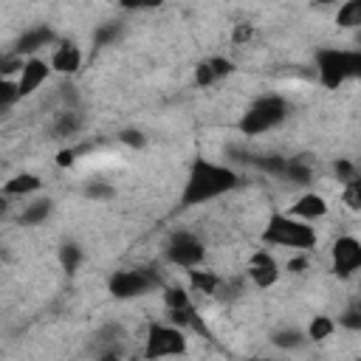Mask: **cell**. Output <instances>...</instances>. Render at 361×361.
<instances>
[{
    "label": "cell",
    "mask_w": 361,
    "mask_h": 361,
    "mask_svg": "<svg viewBox=\"0 0 361 361\" xmlns=\"http://www.w3.org/2000/svg\"><path fill=\"white\" fill-rule=\"evenodd\" d=\"M231 71H234V62L231 59H226V56H209V59L197 62V68H195V85L197 87H212V85L223 82Z\"/></svg>",
    "instance_id": "9a60e30c"
},
{
    "label": "cell",
    "mask_w": 361,
    "mask_h": 361,
    "mask_svg": "<svg viewBox=\"0 0 361 361\" xmlns=\"http://www.w3.org/2000/svg\"><path fill=\"white\" fill-rule=\"evenodd\" d=\"M288 116H290L288 99L279 96V93H268V96L254 99V102L245 107V113L240 116L237 127H240L243 135L257 138V135H265V133L276 130L279 124H285Z\"/></svg>",
    "instance_id": "277c9868"
},
{
    "label": "cell",
    "mask_w": 361,
    "mask_h": 361,
    "mask_svg": "<svg viewBox=\"0 0 361 361\" xmlns=\"http://www.w3.org/2000/svg\"><path fill=\"white\" fill-rule=\"evenodd\" d=\"M327 259H330V271L338 279H353L361 274V237L347 231L333 237L330 248H327Z\"/></svg>",
    "instance_id": "ba28073f"
},
{
    "label": "cell",
    "mask_w": 361,
    "mask_h": 361,
    "mask_svg": "<svg viewBox=\"0 0 361 361\" xmlns=\"http://www.w3.org/2000/svg\"><path fill=\"white\" fill-rule=\"evenodd\" d=\"M307 268H310V254H290L288 262H285L288 274H305Z\"/></svg>",
    "instance_id": "cb8c5ba5"
},
{
    "label": "cell",
    "mask_w": 361,
    "mask_h": 361,
    "mask_svg": "<svg viewBox=\"0 0 361 361\" xmlns=\"http://www.w3.org/2000/svg\"><path fill=\"white\" fill-rule=\"evenodd\" d=\"M336 333H338V319H333L330 313H313L305 324L307 344H327Z\"/></svg>",
    "instance_id": "e0dca14e"
},
{
    "label": "cell",
    "mask_w": 361,
    "mask_h": 361,
    "mask_svg": "<svg viewBox=\"0 0 361 361\" xmlns=\"http://www.w3.org/2000/svg\"><path fill=\"white\" fill-rule=\"evenodd\" d=\"M330 197L324 195V192H319V189H305V192H299L296 197H290V203L282 209L285 214H290V217H296V220H302V223H310V226H316V223H322V220H327L330 217Z\"/></svg>",
    "instance_id": "30bf717a"
},
{
    "label": "cell",
    "mask_w": 361,
    "mask_h": 361,
    "mask_svg": "<svg viewBox=\"0 0 361 361\" xmlns=\"http://www.w3.org/2000/svg\"><path fill=\"white\" fill-rule=\"evenodd\" d=\"M338 200H341V206L347 212L361 214V175H355L353 180H347V183L338 186Z\"/></svg>",
    "instance_id": "44dd1931"
},
{
    "label": "cell",
    "mask_w": 361,
    "mask_h": 361,
    "mask_svg": "<svg viewBox=\"0 0 361 361\" xmlns=\"http://www.w3.org/2000/svg\"><path fill=\"white\" fill-rule=\"evenodd\" d=\"M186 288L192 290V296L197 293V296H206V299H223L226 290H228V279L220 271L200 265V268L186 271Z\"/></svg>",
    "instance_id": "4fadbf2b"
},
{
    "label": "cell",
    "mask_w": 361,
    "mask_h": 361,
    "mask_svg": "<svg viewBox=\"0 0 361 361\" xmlns=\"http://www.w3.org/2000/svg\"><path fill=\"white\" fill-rule=\"evenodd\" d=\"M144 361H183L189 355V333L172 322H149L141 338Z\"/></svg>",
    "instance_id": "3957f363"
},
{
    "label": "cell",
    "mask_w": 361,
    "mask_h": 361,
    "mask_svg": "<svg viewBox=\"0 0 361 361\" xmlns=\"http://www.w3.org/2000/svg\"><path fill=\"white\" fill-rule=\"evenodd\" d=\"M54 164H56V166H62V169H65V166H73V164H76V149H73V147H65V149H59Z\"/></svg>",
    "instance_id": "484cf974"
},
{
    "label": "cell",
    "mask_w": 361,
    "mask_h": 361,
    "mask_svg": "<svg viewBox=\"0 0 361 361\" xmlns=\"http://www.w3.org/2000/svg\"><path fill=\"white\" fill-rule=\"evenodd\" d=\"M82 124H85V118L79 116V110H59L56 116H54V121H51V133H54V138H73L79 130H82Z\"/></svg>",
    "instance_id": "d6986e66"
},
{
    "label": "cell",
    "mask_w": 361,
    "mask_h": 361,
    "mask_svg": "<svg viewBox=\"0 0 361 361\" xmlns=\"http://www.w3.org/2000/svg\"><path fill=\"white\" fill-rule=\"evenodd\" d=\"M237 183H240V178L231 166L209 161V158H197L183 183V206L212 203V200L228 195L231 189H237Z\"/></svg>",
    "instance_id": "6da1fadb"
},
{
    "label": "cell",
    "mask_w": 361,
    "mask_h": 361,
    "mask_svg": "<svg viewBox=\"0 0 361 361\" xmlns=\"http://www.w3.org/2000/svg\"><path fill=\"white\" fill-rule=\"evenodd\" d=\"M282 274H285V265L279 262L276 251H271L265 245L248 251L245 265H243V279L254 290H271V288H276L279 279H282Z\"/></svg>",
    "instance_id": "52a82bcc"
},
{
    "label": "cell",
    "mask_w": 361,
    "mask_h": 361,
    "mask_svg": "<svg viewBox=\"0 0 361 361\" xmlns=\"http://www.w3.org/2000/svg\"><path fill=\"white\" fill-rule=\"evenodd\" d=\"M42 189H45V180H42L37 172L23 169V172L11 175V178L0 186V195H3L6 200H23V203H25V200L42 195Z\"/></svg>",
    "instance_id": "5bb4252c"
},
{
    "label": "cell",
    "mask_w": 361,
    "mask_h": 361,
    "mask_svg": "<svg viewBox=\"0 0 361 361\" xmlns=\"http://www.w3.org/2000/svg\"><path fill=\"white\" fill-rule=\"evenodd\" d=\"M259 245L271 251H290V254H310L319 245V231L310 223H302L282 209L274 212L265 226L259 228Z\"/></svg>",
    "instance_id": "7a4b0ae2"
},
{
    "label": "cell",
    "mask_w": 361,
    "mask_h": 361,
    "mask_svg": "<svg viewBox=\"0 0 361 361\" xmlns=\"http://www.w3.org/2000/svg\"><path fill=\"white\" fill-rule=\"evenodd\" d=\"M307 344V336H305V327H279L271 333V347L282 350V353H290V350H299Z\"/></svg>",
    "instance_id": "ffe728a7"
},
{
    "label": "cell",
    "mask_w": 361,
    "mask_h": 361,
    "mask_svg": "<svg viewBox=\"0 0 361 361\" xmlns=\"http://www.w3.org/2000/svg\"><path fill=\"white\" fill-rule=\"evenodd\" d=\"M319 85L327 90L341 87L344 82L361 76V48H324L316 56Z\"/></svg>",
    "instance_id": "5b68a950"
},
{
    "label": "cell",
    "mask_w": 361,
    "mask_h": 361,
    "mask_svg": "<svg viewBox=\"0 0 361 361\" xmlns=\"http://www.w3.org/2000/svg\"><path fill=\"white\" fill-rule=\"evenodd\" d=\"M51 76H54V71H51L48 56L34 54V56H25L23 71L17 73V79H14V82H17L20 96H23V99H31L34 93H39V90H42V85H45Z\"/></svg>",
    "instance_id": "8fae6325"
},
{
    "label": "cell",
    "mask_w": 361,
    "mask_h": 361,
    "mask_svg": "<svg viewBox=\"0 0 361 361\" xmlns=\"http://www.w3.org/2000/svg\"><path fill=\"white\" fill-rule=\"evenodd\" d=\"M51 212H54V200H51L48 195H37V197L20 203L17 220H20L23 226H42V223L51 217Z\"/></svg>",
    "instance_id": "2e32d148"
},
{
    "label": "cell",
    "mask_w": 361,
    "mask_h": 361,
    "mask_svg": "<svg viewBox=\"0 0 361 361\" xmlns=\"http://www.w3.org/2000/svg\"><path fill=\"white\" fill-rule=\"evenodd\" d=\"M107 288H110L113 299L127 302V299H138V296L155 290L158 288V279L147 268H118V271H113Z\"/></svg>",
    "instance_id": "9c48e42d"
},
{
    "label": "cell",
    "mask_w": 361,
    "mask_h": 361,
    "mask_svg": "<svg viewBox=\"0 0 361 361\" xmlns=\"http://www.w3.org/2000/svg\"><path fill=\"white\" fill-rule=\"evenodd\" d=\"M333 25L338 31L358 34L361 31V0H347L333 8Z\"/></svg>",
    "instance_id": "ac0fdd59"
},
{
    "label": "cell",
    "mask_w": 361,
    "mask_h": 361,
    "mask_svg": "<svg viewBox=\"0 0 361 361\" xmlns=\"http://www.w3.org/2000/svg\"><path fill=\"white\" fill-rule=\"evenodd\" d=\"M164 259L186 274L192 268L206 265V243L192 228H175L164 243Z\"/></svg>",
    "instance_id": "8992f818"
},
{
    "label": "cell",
    "mask_w": 361,
    "mask_h": 361,
    "mask_svg": "<svg viewBox=\"0 0 361 361\" xmlns=\"http://www.w3.org/2000/svg\"><path fill=\"white\" fill-rule=\"evenodd\" d=\"M59 262H62V268H65V271H71V274H73V271H76V265L82 262V248H79V245H73V243H71V245H62V251H59Z\"/></svg>",
    "instance_id": "603a6c76"
},
{
    "label": "cell",
    "mask_w": 361,
    "mask_h": 361,
    "mask_svg": "<svg viewBox=\"0 0 361 361\" xmlns=\"http://www.w3.org/2000/svg\"><path fill=\"white\" fill-rule=\"evenodd\" d=\"M183 361H186V358H183Z\"/></svg>",
    "instance_id": "f1b7e54d"
},
{
    "label": "cell",
    "mask_w": 361,
    "mask_h": 361,
    "mask_svg": "<svg viewBox=\"0 0 361 361\" xmlns=\"http://www.w3.org/2000/svg\"><path fill=\"white\" fill-rule=\"evenodd\" d=\"M254 37V25L251 23H237L231 31V42L234 45H248V39Z\"/></svg>",
    "instance_id": "d4e9b609"
},
{
    "label": "cell",
    "mask_w": 361,
    "mask_h": 361,
    "mask_svg": "<svg viewBox=\"0 0 361 361\" xmlns=\"http://www.w3.org/2000/svg\"><path fill=\"white\" fill-rule=\"evenodd\" d=\"M48 62L56 76H76L85 65V51L73 39H54L48 51Z\"/></svg>",
    "instance_id": "7c38bea8"
},
{
    "label": "cell",
    "mask_w": 361,
    "mask_h": 361,
    "mask_svg": "<svg viewBox=\"0 0 361 361\" xmlns=\"http://www.w3.org/2000/svg\"><path fill=\"white\" fill-rule=\"evenodd\" d=\"M121 141H124V144H135V147H141V144H144L141 133H133V130H130V133H124V135H121Z\"/></svg>",
    "instance_id": "4316f807"
},
{
    "label": "cell",
    "mask_w": 361,
    "mask_h": 361,
    "mask_svg": "<svg viewBox=\"0 0 361 361\" xmlns=\"http://www.w3.org/2000/svg\"><path fill=\"white\" fill-rule=\"evenodd\" d=\"M353 361H361V355H355V358H353Z\"/></svg>",
    "instance_id": "83f0119b"
},
{
    "label": "cell",
    "mask_w": 361,
    "mask_h": 361,
    "mask_svg": "<svg viewBox=\"0 0 361 361\" xmlns=\"http://www.w3.org/2000/svg\"><path fill=\"white\" fill-rule=\"evenodd\" d=\"M17 102H23V96L17 90V82L14 79H0V107L11 110Z\"/></svg>",
    "instance_id": "7402d4cb"
}]
</instances>
